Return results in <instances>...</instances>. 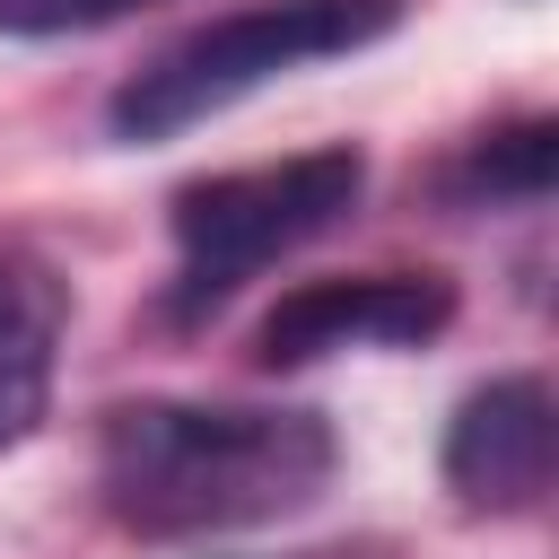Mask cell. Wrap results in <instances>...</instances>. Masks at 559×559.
I'll return each mask as SVG.
<instances>
[{"mask_svg":"<svg viewBox=\"0 0 559 559\" xmlns=\"http://www.w3.org/2000/svg\"><path fill=\"white\" fill-rule=\"evenodd\" d=\"M61 280L35 262H0V454L35 437L52 402V341H61Z\"/></svg>","mask_w":559,"mask_h":559,"instance_id":"cell-6","label":"cell"},{"mask_svg":"<svg viewBox=\"0 0 559 559\" xmlns=\"http://www.w3.org/2000/svg\"><path fill=\"white\" fill-rule=\"evenodd\" d=\"M131 9H148V0H0V35H87Z\"/></svg>","mask_w":559,"mask_h":559,"instance_id":"cell-8","label":"cell"},{"mask_svg":"<svg viewBox=\"0 0 559 559\" xmlns=\"http://www.w3.org/2000/svg\"><path fill=\"white\" fill-rule=\"evenodd\" d=\"M332 428L323 411H262V402H122L96 428V489L105 515L140 542H201L306 515L332 489Z\"/></svg>","mask_w":559,"mask_h":559,"instance_id":"cell-1","label":"cell"},{"mask_svg":"<svg viewBox=\"0 0 559 559\" xmlns=\"http://www.w3.org/2000/svg\"><path fill=\"white\" fill-rule=\"evenodd\" d=\"M550 157H559V122L550 114L480 131L463 148V166H454V201H472V210H507V201L533 210V201H550Z\"/></svg>","mask_w":559,"mask_h":559,"instance_id":"cell-7","label":"cell"},{"mask_svg":"<svg viewBox=\"0 0 559 559\" xmlns=\"http://www.w3.org/2000/svg\"><path fill=\"white\" fill-rule=\"evenodd\" d=\"M367 192V157L358 148H306L280 166H236V175H201L175 192V288L166 314L201 323L218 314L253 271H271L280 253L332 236Z\"/></svg>","mask_w":559,"mask_h":559,"instance_id":"cell-3","label":"cell"},{"mask_svg":"<svg viewBox=\"0 0 559 559\" xmlns=\"http://www.w3.org/2000/svg\"><path fill=\"white\" fill-rule=\"evenodd\" d=\"M454 323V288L437 271H358L306 280L262 314V367H314L341 349H411Z\"/></svg>","mask_w":559,"mask_h":559,"instance_id":"cell-4","label":"cell"},{"mask_svg":"<svg viewBox=\"0 0 559 559\" xmlns=\"http://www.w3.org/2000/svg\"><path fill=\"white\" fill-rule=\"evenodd\" d=\"M550 454H559L550 384L542 376H498L445 428V489L480 515H524L550 489Z\"/></svg>","mask_w":559,"mask_h":559,"instance_id":"cell-5","label":"cell"},{"mask_svg":"<svg viewBox=\"0 0 559 559\" xmlns=\"http://www.w3.org/2000/svg\"><path fill=\"white\" fill-rule=\"evenodd\" d=\"M402 17H411V0H262L218 26H192L183 44H166L148 70H131L114 87V140H175L288 70L384 44Z\"/></svg>","mask_w":559,"mask_h":559,"instance_id":"cell-2","label":"cell"}]
</instances>
